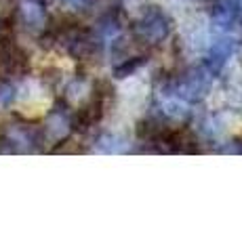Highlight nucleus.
<instances>
[{
	"mask_svg": "<svg viewBox=\"0 0 242 252\" xmlns=\"http://www.w3.org/2000/svg\"><path fill=\"white\" fill-rule=\"evenodd\" d=\"M15 101L23 109H32V112H42V107L49 105V99L44 94V89L36 80L23 82L19 93H15Z\"/></svg>",
	"mask_w": 242,
	"mask_h": 252,
	"instance_id": "20e7f679",
	"label": "nucleus"
},
{
	"mask_svg": "<svg viewBox=\"0 0 242 252\" xmlns=\"http://www.w3.org/2000/svg\"><path fill=\"white\" fill-rule=\"evenodd\" d=\"M66 97H68V101H69L72 105H80L82 101L89 97V86H87V82L74 80V82L66 89Z\"/></svg>",
	"mask_w": 242,
	"mask_h": 252,
	"instance_id": "9b49d317",
	"label": "nucleus"
},
{
	"mask_svg": "<svg viewBox=\"0 0 242 252\" xmlns=\"http://www.w3.org/2000/svg\"><path fill=\"white\" fill-rule=\"evenodd\" d=\"M236 11H238V17L242 19V0H236Z\"/></svg>",
	"mask_w": 242,
	"mask_h": 252,
	"instance_id": "ddd939ff",
	"label": "nucleus"
},
{
	"mask_svg": "<svg viewBox=\"0 0 242 252\" xmlns=\"http://www.w3.org/2000/svg\"><path fill=\"white\" fill-rule=\"evenodd\" d=\"M158 118H162L167 124H179L185 122L190 118V105L185 101L177 99L175 94H169V97L158 105Z\"/></svg>",
	"mask_w": 242,
	"mask_h": 252,
	"instance_id": "39448f33",
	"label": "nucleus"
},
{
	"mask_svg": "<svg viewBox=\"0 0 242 252\" xmlns=\"http://www.w3.org/2000/svg\"><path fill=\"white\" fill-rule=\"evenodd\" d=\"M213 23L219 30H230L238 19V11H236V0H219L213 6Z\"/></svg>",
	"mask_w": 242,
	"mask_h": 252,
	"instance_id": "423d86ee",
	"label": "nucleus"
},
{
	"mask_svg": "<svg viewBox=\"0 0 242 252\" xmlns=\"http://www.w3.org/2000/svg\"><path fill=\"white\" fill-rule=\"evenodd\" d=\"M97 149L104 154H122L129 149V139L120 132H104L97 139Z\"/></svg>",
	"mask_w": 242,
	"mask_h": 252,
	"instance_id": "1a4fd4ad",
	"label": "nucleus"
},
{
	"mask_svg": "<svg viewBox=\"0 0 242 252\" xmlns=\"http://www.w3.org/2000/svg\"><path fill=\"white\" fill-rule=\"evenodd\" d=\"M133 32H135V36L141 42L158 44L162 40H167L171 34V19L158 6H147L133 23Z\"/></svg>",
	"mask_w": 242,
	"mask_h": 252,
	"instance_id": "f03ea898",
	"label": "nucleus"
},
{
	"mask_svg": "<svg viewBox=\"0 0 242 252\" xmlns=\"http://www.w3.org/2000/svg\"><path fill=\"white\" fill-rule=\"evenodd\" d=\"M210 84H213V76L208 74L207 67L187 69L169 84V94H175L185 103H198L208 94Z\"/></svg>",
	"mask_w": 242,
	"mask_h": 252,
	"instance_id": "f257e3e1",
	"label": "nucleus"
},
{
	"mask_svg": "<svg viewBox=\"0 0 242 252\" xmlns=\"http://www.w3.org/2000/svg\"><path fill=\"white\" fill-rule=\"evenodd\" d=\"M236 46L238 40L236 38H230V36H221L208 46L207 51V59H205V67L208 69L210 76H219L223 72V67L228 65V61L232 59V55L236 53Z\"/></svg>",
	"mask_w": 242,
	"mask_h": 252,
	"instance_id": "7ed1b4c3",
	"label": "nucleus"
},
{
	"mask_svg": "<svg viewBox=\"0 0 242 252\" xmlns=\"http://www.w3.org/2000/svg\"><path fill=\"white\" fill-rule=\"evenodd\" d=\"M19 11H21V19L23 23L30 28V30H42L44 28V21H46V15L40 2L36 0H21L19 4Z\"/></svg>",
	"mask_w": 242,
	"mask_h": 252,
	"instance_id": "0eeeda50",
	"label": "nucleus"
},
{
	"mask_svg": "<svg viewBox=\"0 0 242 252\" xmlns=\"http://www.w3.org/2000/svg\"><path fill=\"white\" fill-rule=\"evenodd\" d=\"M13 101H15V91H13V86L2 84V86H0V109L9 107Z\"/></svg>",
	"mask_w": 242,
	"mask_h": 252,
	"instance_id": "f8f14e48",
	"label": "nucleus"
},
{
	"mask_svg": "<svg viewBox=\"0 0 242 252\" xmlns=\"http://www.w3.org/2000/svg\"><path fill=\"white\" fill-rule=\"evenodd\" d=\"M69 120H68V116L66 114H51L49 118H46V122H44V135L49 141H61V139H66L69 135Z\"/></svg>",
	"mask_w": 242,
	"mask_h": 252,
	"instance_id": "6e6552de",
	"label": "nucleus"
},
{
	"mask_svg": "<svg viewBox=\"0 0 242 252\" xmlns=\"http://www.w3.org/2000/svg\"><path fill=\"white\" fill-rule=\"evenodd\" d=\"M145 61H147V57H143V55H137V57H131V59L129 57L122 59L114 65V76L116 78H129V76L135 74Z\"/></svg>",
	"mask_w": 242,
	"mask_h": 252,
	"instance_id": "9d476101",
	"label": "nucleus"
}]
</instances>
